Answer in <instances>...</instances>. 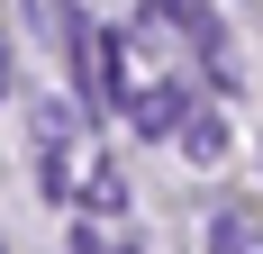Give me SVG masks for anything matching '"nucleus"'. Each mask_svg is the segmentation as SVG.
Segmentation results:
<instances>
[{"instance_id":"f03ea898","label":"nucleus","mask_w":263,"mask_h":254,"mask_svg":"<svg viewBox=\"0 0 263 254\" xmlns=\"http://www.w3.org/2000/svg\"><path fill=\"white\" fill-rule=\"evenodd\" d=\"M209 254H263V227H254L245 200H227V209L209 218Z\"/></svg>"},{"instance_id":"39448f33","label":"nucleus","mask_w":263,"mask_h":254,"mask_svg":"<svg viewBox=\"0 0 263 254\" xmlns=\"http://www.w3.org/2000/svg\"><path fill=\"white\" fill-rule=\"evenodd\" d=\"M0 100H9V37H0Z\"/></svg>"},{"instance_id":"f257e3e1","label":"nucleus","mask_w":263,"mask_h":254,"mask_svg":"<svg viewBox=\"0 0 263 254\" xmlns=\"http://www.w3.org/2000/svg\"><path fill=\"white\" fill-rule=\"evenodd\" d=\"M191 109H200V100H191L182 82H145V91L127 100V118L145 127V136H182V127H191Z\"/></svg>"},{"instance_id":"20e7f679","label":"nucleus","mask_w":263,"mask_h":254,"mask_svg":"<svg viewBox=\"0 0 263 254\" xmlns=\"http://www.w3.org/2000/svg\"><path fill=\"white\" fill-rule=\"evenodd\" d=\"M73 254H127V245H109V236H91V227H82V236H73Z\"/></svg>"},{"instance_id":"7ed1b4c3","label":"nucleus","mask_w":263,"mask_h":254,"mask_svg":"<svg viewBox=\"0 0 263 254\" xmlns=\"http://www.w3.org/2000/svg\"><path fill=\"white\" fill-rule=\"evenodd\" d=\"M182 154H191V164H218V154H227V127H218V109H191V127H182Z\"/></svg>"}]
</instances>
